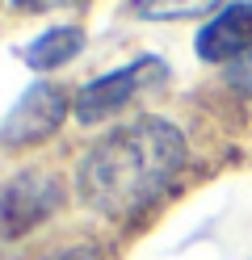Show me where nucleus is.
Segmentation results:
<instances>
[{"label":"nucleus","mask_w":252,"mask_h":260,"mask_svg":"<svg viewBox=\"0 0 252 260\" xmlns=\"http://www.w3.org/2000/svg\"><path fill=\"white\" fill-rule=\"evenodd\" d=\"M193 51L202 63H231L240 55H252V5L240 0V5H227L218 17H210L198 29Z\"/></svg>","instance_id":"obj_5"},{"label":"nucleus","mask_w":252,"mask_h":260,"mask_svg":"<svg viewBox=\"0 0 252 260\" xmlns=\"http://www.w3.org/2000/svg\"><path fill=\"white\" fill-rule=\"evenodd\" d=\"M218 0H139V17L147 21H181V17H198V13L214 9Z\"/></svg>","instance_id":"obj_7"},{"label":"nucleus","mask_w":252,"mask_h":260,"mask_svg":"<svg viewBox=\"0 0 252 260\" xmlns=\"http://www.w3.org/2000/svg\"><path fill=\"white\" fill-rule=\"evenodd\" d=\"M42 260H105V256H101V248H93V243H76V248H59V252H50Z\"/></svg>","instance_id":"obj_8"},{"label":"nucleus","mask_w":252,"mask_h":260,"mask_svg":"<svg viewBox=\"0 0 252 260\" xmlns=\"http://www.w3.org/2000/svg\"><path fill=\"white\" fill-rule=\"evenodd\" d=\"M185 135L164 118H139L93 143L76 164L80 202L105 218H134L156 206L185 168Z\"/></svg>","instance_id":"obj_1"},{"label":"nucleus","mask_w":252,"mask_h":260,"mask_svg":"<svg viewBox=\"0 0 252 260\" xmlns=\"http://www.w3.org/2000/svg\"><path fill=\"white\" fill-rule=\"evenodd\" d=\"M80 46H84V34L76 25H55V29H46V34H38L34 42H25L21 46V59L30 63L34 72H50V68L72 63L80 55Z\"/></svg>","instance_id":"obj_6"},{"label":"nucleus","mask_w":252,"mask_h":260,"mask_svg":"<svg viewBox=\"0 0 252 260\" xmlns=\"http://www.w3.org/2000/svg\"><path fill=\"white\" fill-rule=\"evenodd\" d=\"M63 118H67L63 88L38 80V84H30L17 96V105L5 113V122H0V143H5V147H34V143L55 135L63 126Z\"/></svg>","instance_id":"obj_3"},{"label":"nucleus","mask_w":252,"mask_h":260,"mask_svg":"<svg viewBox=\"0 0 252 260\" xmlns=\"http://www.w3.org/2000/svg\"><path fill=\"white\" fill-rule=\"evenodd\" d=\"M25 13H42V9H63V5H84V0H13Z\"/></svg>","instance_id":"obj_9"},{"label":"nucleus","mask_w":252,"mask_h":260,"mask_svg":"<svg viewBox=\"0 0 252 260\" xmlns=\"http://www.w3.org/2000/svg\"><path fill=\"white\" fill-rule=\"evenodd\" d=\"M59 202H63V189L55 176H42V172L17 176L0 193V239H21L46 214H55Z\"/></svg>","instance_id":"obj_4"},{"label":"nucleus","mask_w":252,"mask_h":260,"mask_svg":"<svg viewBox=\"0 0 252 260\" xmlns=\"http://www.w3.org/2000/svg\"><path fill=\"white\" fill-rule=\"evenodd\" d=\"M164 80H168V68L160 59H151V55L134 59V63H126V68H118L109 76L89 80V84L76 92V118L84 126H93L101 118H114V113H122L134 96H143L147 88L164 84Z\"/></svg>","instance_id":"obj_2"}]
</instances>
